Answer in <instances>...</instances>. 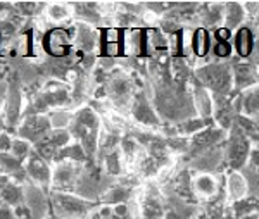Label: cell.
Wrapping results in <instances>:
<instances>
[{
  "label": "cell",
  "mask_w": 259,
  "mask_h": 219,
  "mask_svg": "<svg viewBox=\"0 0 259 219\" xmlns=\"http://www.w3.org/2000/svg\"><path fill=\"white\" fill-rule=\"evenodd\" d=\"M71 16V9L66 4L54 2L47 7V19L50 23H62Z\"/></svg>",
  "instance_id": "30bf717a"
},
{
  "label": "cell",
  "mask_w": 259,
  "mask_h": 219,
  "mask_svg": "<svg viewBox=\"0 0 259 219\" xmlns=\"http://www.w3.org/2000/svg\"><path fill=\"white\" fill-rule=\"evenodd\" d=\"M235 49H237V54L240 57H249L252 54V49H254V35L252 31L244 26V28H239L235 33Z\"/></svg>",
  "instance_id": "5b68a950"
},
{
  "label": "cell",
  "mask_w": 259,
  "mask_h": 219,
  "mask_svg": "<svg viewBox=\"0 0 259 219\" xmlns=\"http://www.w3.org/2000/svg\"><path fill=\"white\" fill-rule=\"evenodd\" d=\"M24 169H26L28 176L38 185H45L52 181V172H50L47 162H45L36 152L30 154V159H28V164Z\"/></svg>",
  "instance_id": "3957f363"
},
{
  "label": "cell",
  "mask_w": 259,
  "mask_h": 219,
  "mask_svg": "<svg viewBox=\"0 0 259 219\" xmlns=\"http://www.w3.org/2000/svg\"><path fill=\"white\" fill-rule=\"evenodd\" d=\"M230 36H232V29H228L227 26L216 29V38H218V41H228Z\"/></svg>",
  "instance_id": "44dd1931"
},
{
  "label": "cell",
  "mask_w": 259,
  "mask_h": 219,
  "mask_svg": "<svg viewBox=\"0 0 259 219\" xmlns=\"http://www.w3.org/2000/svg\"><path fill=\"white\" fill-rule=\"evenodd\" d=\"M11 154L14 155L16 159H19V161H23L26 155H30V142L24 140V138H16L14 142H12V150Z\"/></svg>",
  "instance_id": "5bb4252c"
},
{
  "label": "cell",
  "mask_w": 259,
  "mask_h": 219,
  "mask_svg": "<svg viewBox=\"0 0 259 219\" xmlns=\"http://www.w3.org/2000/svg\"><path fill=\"white\" fill-rule=\"evenodd\" d=\"M56 207L62 214L73 219L76 214H83L87 210V202L81 199H76L73 195H57L56 197Z\"/></svg>",
  "instance_id": "277c9868"
},
{
  "label": "cell",
  "mask_w": 259,
  "mask_h": 219,
  "mask_svg": "<svg viewBox=\"0 0 259 219\" xmlns=\"http://www.w3.org/2000/svg\"><path fill=\"white\" fill-rule=\"evenodd\" d=\"M212 52H214L216 57L225 59V57H230V54H232V47H230L228 41H216Z\"/></svg>",
  "instance_id": "e0dca14e"
},
{
  "label": "cell",
  "mask_w": 259,
  "mask_h": 219,
  "mask_svg": "<svg viewBox=\"0 0 259 219\" xmlns=\"http://www.w3.org/2000/svg\"><path fill=\"white\" fill-rule=\"evenodd\" d=\"M249 154V143L244 138V133L235 132V135L232 137V140L228 143V150H227V159L230 161L232 167H240L244 161L247 159Z\"/></svg>",
  "instance_id": "7a4b0ae2"
},
{
  "label": "cell",
  "mask_w": 259,
  "mask_h": 219,
  "mask_svg": "<svg viewBox=\"0 0 259 219\" xmlns=\"http://www.w3.org/2000/svg\"><path fill=\"white\" fill-rule=\"evenodd\" d=\"M45 50L54 57H64L69 54L71 50V36L66 29L62 28H52L45 35L44 40Z\"/></svg>",
  "instance_id": "6da1fadb"
},
{
  "label": "cell",
  "mask_w": 259,
  "mask_h": 219,
  "mask_svg": "<svg viewBox=\"0 0 259 219\" xmlns=\"http://www.w3.org/2000/svg\"><path fill=\"white\" fill-rule=\"evenodd\" d=\"M192 49H194L195 56L204 57L209 52V35L204 28H197L192 35Z\"/></svg>",
  "instance_id": "ba28073f"
},
{
  "label": "cell",
  "mask_w": 259,
  "mask_h": 219,
  "mask_svg": "<svg viewBox=\"0 0 259 219\" xmlns=\"http://www.w3.org/2000/svg\"><path fill=\"white\" fill-rule=\"evenodd\" d=\"M195 105H197V111L200 116H209L212 112L211 95L207 94L204 88H199V90L195 92Z\"/></svg>",
  "instance_id": "8fae6325"
},
{
  "label": "cell",
  "mask_w": 259,
  "mask_h": 219,
  "mask_svg": "<svg viewBox=\"0 0 259 219\" xmlns=\"http://www.w3.org/2000/svg\"><path fill=\"white\" fill-rule=\"evenodd\" d=\"M106 167H107V172L111 174H119L121 171V157L116 150H112L106 155Z\"/></svg>",
  "instance_id": "9a60e30c"
},
{
  "label": "cell",
  "mask_w": 259,
  "mask_h": 219,
  "mask_svg": "<svg viewBox=\"0 0 259 219\" xmlns=\"http://www.w3.org/2000/svg\"><path fill=\"white\" fill-rule=\"evenodd\" d=\"M244 18V7L239 4H228L227 6V28H237L239 23Z\"/></svg>",
  "instance_id": "7c38bea8"
},
{
  "label": "cell",
  "mask_w": 259,
  "mask_h": 219,
  "mask_svg": "<svg viewBox=\"0 0 259 219\" xmlns=\"http://www.w3.org/2000/svg\"><path fill=\"white\" fill-rule=\"evenodd\" d=\"M250 159H252V166H256V169H259V149L256 150V152H252Z\"/></svg>",
  "instance_id": "7402d4cb"
},
{
  "label": "cell",
  "mask_w": 259,
  "mask_h": 219,
  "mask_svg": "<svg viewBox=\"0 0 259 219\" xmlns=\"http://www.w3.org/2000/svg\"><path fill=\"white\" fill-rule=\"evenodd\" d=\"M245 105H247V111H249V112H256V111H259V88H256V90L250 92V94L247 95Z\"/></svg>",
  "instance_id": "ac0fdd59"
},
{
  "label": "cell",
  "mask_w": 259,
  "mask_h": 219,
  "mask_svg": "<svg viewBox=\"0 0 259 219\" xmlns=\"http://www.w3.org/2000/svg\"><path fill=\"white\" fill-rule=\"evenodd\" d=\"M257 76H259V66H257Z\"/></svg>",
  "instance_id": "cb8c5ba5"
},
{
  "label": "cell",
  "mask_w": 259,
  "mask_h": 219,
  "mask_svg": "<svg viewBox=\"0 0 259 219\" xmlns=\"http://www.w3.org/2000/svg\"><path fill=\"white\" fill-rule=\"evenodd\" d=\"M242 219H259L257 216H245V217H242Z\"/></svg>",
  "instance_id": "603a6c76"
},
{
  "label": "cell",
  "mask_w": 259,
  "mask_h": 219,
  "mask_svg": "<svg viewBox=\"0 0 259 219\" xmlns=\"http://www.w3.org/2000/svg\"><path fill=\"white\" fill-rule=\"evenodd\" d=\"M194 187L199 195H202V197H211V195H214L216 190H218L216 180L212 178L211 174H199L194 181Z\"/></svg>",
  "instance_id": "9c48e42d"
},
{
  "label": "cell",
  "mask_w": 259,
  "mask_h": 219,
  "mask_svg": "<svg viewBox=\"0 0 259 219\" xmlns=\"http://www.w3.org/2000/svg\"><path fill=\"white\" fill-rule=\"evenodd\" d=\"M227 188H228V193L233 200H239L242 197L247 193L249 187H247V180L245 176L239 174V172H233V174L228 176V181H227Z\"/></svg>",
  "instance_id": "8992f818"
},
{
  "label": "cell",
  "mask_w": 259,
  "mask_h": 219,
  "mask_svg": "<svg viewBox=\"0 0 259 219\" xmlns=\"http://www.w3.org/2000/svg\"><path fill=\"white\" fill-rule=\"evenodd\" d=\"M2 199L9 204V207H14V205L21 204V199H23V190L18 185H7L2 190Z\"/></svg>",
  "instance_id": "4fadbf2b"
},
{
  "label": "cell",
  "mask_w": 259,
  "mask_h": 219,
  "mask_svg": "<svg viewBox=\"0 0 259 219\" xmlns=\"http://www.w3.org/2000/svg\"><path fill=\"white\" fill-rule=\"evenodd\" d=\"M71 123V116L68 112H54L52 116H50V124L54 126L56 129H66V126Z\"/></svg>",
  "instance_id": "2e32d148"
},
{
  "label": "cell",
  "mask_w": 259,
  "mask_h": 219,
  "mask_svg": "<svg viewBox=\"0 0 259 219\" xmlns=\"http://www.w3.org/2000/svg\"><path fill=\"white\" fill-rule=\"evenodd\" d=\"M12 142L7 133H0V154H7L12 150Z\"/></svg>",
  "instance_id": "ffe728a7"
},
{
  "label": "cell",
  "mask_w": 259,
  "mask_h": 219,
  "mask_svg": "<svg viewBox=\"0 0 259 219\" xmlns=\"http://www.w3.org/2000/svg\"><path fill=\"white\" fill-rule=\"evenodd\" d=\"M233 78H235L237 86L245 88V86L254 85V81H256V78H257V71H254L252 67H250V64H237Z\"/></svg>",
  "instance_id": "52a82bcc"
},
{
  "label": "cell",
  "mask_w": 259,
  "mask_h": 219,
  "mask_svg": "<svg viewBox=\"0 0 259 219\" xmlns=\"http://www.w3.org/2000/svg\"><path fill=\"white\" fill-rule=\"evenodd\" d=\"M204 124H206V121H202V119H190V121H187V123L182 124V129L185 133H195L197 129L202 128Z\"/></svg>",
  "instance_id": "d6986e66"
}]
</instances>
